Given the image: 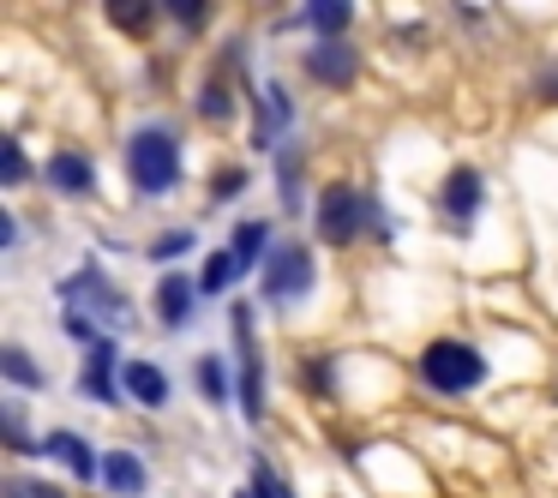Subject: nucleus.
Instances as JSON below:
<instances>
[{
    "label": "nucleus",
    "instance_id": "f257e3e1",
    "mask_svg": "<svg viewBox=\"0 0 558 498\" xmlns=\"http://www.w3.org/2000/svg\"><path fill=\"white\" fill-rule=\"evenodd\" d=\"M361 229H373L378 241H390V222H378V210L366 205L361 186L330 181V186H325V198H318V234H325L330 246H349Z\"/></svg>",
    "mask_w": 558,
    "mask_h": 498
},
{
    "label": "nucleus",
    "instance_id": "f03ea898",
    "mask_svg": "<svg viewBox=\"0 0 558 498\" xmlns=\"http://www.w3.org/2000/svg\"><path fill=\"white\" fill-rule=\"evenodd\" d=\"M126 169H133L138 193H150V198L174 193V181H181V145H174V133H162V126L133 133V145H126Z\"/></svg>",
    "mask_w": 558,
    "mask_h": 498
},
{
    "label": "nucleus",
    "instance_id": "7ed1b4c3",
    "mask_svg": "<svg viewBox=\"0 0 558 498\" xmlns=\"http://www.w3.org/2000/svg\"><path fill=\"white\" fill-rule=\"evenodd\" d=\"M421 378L433 390H450V397H462V390H474L486 378V361L469 349V342H457V337H438V342H426L421 349Z\"/></svg>",
    "mask_w": 558,
    "mask_h": 498
},
{
    "label": "nucleus",
    "instance_id": "20e7f679",
    "mask_svg": "<svg viewBox=\"0 0 558 498\" xmlns=\"http://www.w3.org/2000/svg\"><path fill=\"white\" fill-rule=\"evenodd\" d=\"M313 289V253H306V246H277V253H270V270H265V294L277 306H289V301H301V294Z\"/></svg>",
    "mask_w": 558,
    "mask_h": 498
},
{
    "label": "nucleus",
    "instance_id": "39448f33",
    "mask_svg": "<svg viewBox=\"0 0 558 498\" xmlns=\"http://www.w3.org/2000/svg\"><path fill=\"white\" fill-rule=\"evenodd\" d=\"M229 330H234V354H241V402H246V414H265V373H258V342H253V318H246V306L229 318Z\"/></svg>",
    "mask_w": 558,
    "mask_h": 498
},
{
    "label": "nucleus",
    "instance_id": "423d86ee",
    "mask_svg": "<svg viewBox=\"0 0 558 498\" xmlns=\"http://www.w3.org/2000/svg\"><path fill=\"white\" fill-rule=\"evenodd\" d=\"M306 73L318 78V85H354V73H361V61H354V49L342 37H325L313 54H306Z\"/></svg>",
    "mask_w": 558,
    "mask_h": 498
},
{
    "label": "nucleus",
    "instance_id": "0eeeda50",
    "mask_svg": "<svg viewBox=\"0 0 558 498\" xmlns=\"http://www.w3.org/2000/svg\"><path fill=\"white\" fill-rule=\"evenodd\" d=\"M481 198H486V181H481L474 169H457V174L445 181V210H450L457 222H469L474 210H481Z\"/></svg>",
    "mask_w": 558,
    "mask_h": 498
},
{
    "label": "nucleus",
    "instance_id": "6e6552de",
    "mask_svg": "<svg viewBox=\"0 0 558 498\" xmlns=\"http://www.w3.org/2000/svg\"><path fill=\"white\" fill-rule=\"evenodd\" d=\"M102 486H109V493H121V498L145 493V469H138L133 450H109V457H102Z\"/></svg>",
    "mask_w": 558,
    "mask_h": 498
},
{
    "label": "nucleus",
    "instance_id": "1a4fd4ad",
    "mask_svg": "<svg viewBox=\"0 0 558 498\" xmlns=\"http://www.w3.org/2000/svg\"><path fill=\"white\" fill-rule=\"evenodd\" d=\"M90 157H78V150H61V157L49 162V186L54 193H66V198H78V193H90Z\"/></svg>",
    "mask_w": 558,
    "mask_h": 498
},
{
    "label": "nucleus",
    "instance_id": "9d476101",
    "mask_svg": "<svg viewBox=\"0 0 558 498\" xmlns=\"http://www.w3.org/2000/svg\"><path fill=\"white\" fill-rule=\"evenodd\" d=\"M43 450H49V457H61V462H66V469H73V474H78V481H102V462H97V457H90V450H85V445H78V438H73V433H49V445H43Z\"/></svg>",
    "mask_w": 558,
    "mask_h": 498
},
{
    "label": "nucleus",
    "instance_id": "9b49d317",
    "mask_svg": "<svg viewBox=\"0 0 558 498\" xmlns=\"http://www.w3.org/2000/svg\"><path fill=\"white\" fill-rule=\"evenodd\" d=\"M102 13H109L114 31H126V37H145L150 19H157V0H102Z\"/></svg>",
    "mask_w": 558,
    "mask_h": 498
},
{
    "label": "nucleus",
    "instance_id": "f8f14e48",
    "mask_svg": "<svg viewBox=\"0 0 558 498\" xmlns=\"http://www.w3.org/2000/svg\"><path fill=\"white\" fill-rule=\"evenodd\" d=\"M126 390H133L138 402H150V409H157V402H169V378H162V366H150V361L126 366Z\"/></svg>",
    "mask_w": 558,
    "mask_h": 498
},
{
    "label": "nucleus",
    "instance_id": "ddd939ff",
    "mask_svg": "<svg viewBox=\"0 0 558 498\" xmlns=\"http://www.w3.org/2000/svg\"><path fill=\"white\" fill-rule=\"evenodd\" d=\"M306 13H313V25L325 31V37H342L354 19V0H306Z\"/></svg>",
    "mask_w": 558,
    "mask_h": 498
},
{
    "label": "nucleus",
    "instance_id": "4468645a",
    "mask_svg": "<svg viewBox=\"0 0 558 498\" xmlns=\"http://www.w3.org/2000/svg\"><path fill=\"white\" fill-rule=\"evenodd\" d=\"M186 301H193V282H186V277H162V289H157L162 325H181V318H186Z\"/></svg>",
    "mask_w": 558,
    "mask_h": 498
},
{
    "label": "nucleus",
    "instance_id": "2eb2a0df",
    "mask_svg": "<svg viewBox=\"0 0 558 498\" xmlns=\"http://www.w3.org/2000/svg\"><path fill=\"white\" fill-rule=\"evenodd\" d=\"M85 397H102V402L114 397V378H109V342H97V354H90V366H85Z\"/></svg>",
    "mask_w": 558,
    "mask_h": 498
},
{
    "label": "nucleus",
    "instance_id": "dca6fc26",
    "mask_svg": "<svg viewBox=\"0 0 558 498\" xmlns=\"http://www.w3.org/2000/svg\"><path fill=\"white\" fill-rule=\"evenodd\" d=\"M258 246H265V222H241V229H234V241H229V253L241 258V270H246L258 258Z\"/></svg>",
    "mask_w": 558,
    "mask_h": 498
},
{
    "label": "nucleus",
    "instance_id": "f3484780",
    "mask_svg": "<svg viewBox=\"0 0 558 498\" xmlns=\"http://www.w3.org/2000/svg\"><path fill=\"white\" fill-rule=\"evenodd\" d=\"M234 270H241V258H234V253H217V258L205 265V294H222V289L234 282Z\"/></svg>",
    "mask_w": 558,
    "mask_h": 498
},
{
    "label": "nucleus",
    "instance_id": "a211bd4d",
    "mask_svg": "<svg viewBox=\"0 0 558 498\" xmlns=\"http://www.w3.org/2000/svg\"><path fill=\"white\" fill-rule=\"evenodd\" d=\"M7 498H66V493L49 486V481H25V474H13V481H7Z\"/></svg>",
    "mask_w": 558,
    "mask_h": 498
},
{
    "label": "nucleus",
    "instance_id": "6ab92c4d",
    "mask_svg": "<svg viewBox=\"0 0 558 498\" xmlns=\"http://www.w3.org/2000/svg\"><path fill=\"white\" fill-rule=\"evenodd\" d=\"M0 366H7V378H13V385H37V366H31L25 349H7V354H0Z\"/></svg>",
    "mask_w": 558,
    "mask_h": 498
},
{
    "label": "nucleus",
    "instance_id": "aec40b11",
    "mask_svg": "<svg viewBox=\"0 0 558 498\" xmlns=\"http://www.w3.org/2000/svg\"><path fill=\"white\" fill-rule=\"evenodd\" d=\"M162 7H169V13L181 19L186 31H193V25H205V13H210V0H162Z\"/></svg>",
    "mask_w": 558,
    "mask_h": 498
},
{
    "label": "nucleus",
    "instance_id": "412c9836",
    "mask_svg": "<svg viewBox=\"0 0 558 498\" xmlns=\"http://www.w3.org/2000/svg\"><path fill=\"white\" fill-rule=\"evenodd\" d=\"M198 385H205V397H210V402L229 397V385H222V361H198Z\"/></svg>",
    "mask_w": 558,
    "mask_h": 498
},
{
    "label": "nucleus",
    "instance_id": "4be33fe9",
    "mask_svg": "<svg viewBox=\"0 0 558 498\" xmlns=\"http://www.w3.org/2000/svg\"><path fill=\"white\" fill-rule=\"evenodd\" d=\"M253 493H258V498H294V493H289V486H282V481H277V474H270V469H265V462H258V469H253Z\"/></svg>",
    "mask_w": 558,
    "mask_h": 498
},
{
    "label": "nucleus",
    "instance_id": "5701e85b",
    "mask_svg": "<svg viewBox=\"0 0 558 498\" xmlns=\"http://www.w3.org/2000/svg\"><path fill=\"white\" fill-rule=\"evenodd\" d=\"M7 186H25V150H19V138H7Z\"/></svg>",
    "mask_w": 558,
    "mask_h": 498
},
{
    "label": "nucleus",
    "instance_id": "b1692460",
    "mask_svg": "<svg viewBox=\"0 0 558 498\" xmlns=\"http://www.w3.org/2000/svg\"><path fill=\"white\" fill-rule=\"evenodd\" d=\"M241 186H246V174H241V169H222V174H217V198H234Z\"/></svg>",
    "mask_w": 558,
    "mask_h": 498
},
{
    "label": "nucleus",
    "instance_id": "393cba45",
    "mask_svg": "<svg viewBox=\"0 0 558 498\" xmlns=\"http://www.w3.org/2000/svg\"><path fill=\"white\" fill-rule=\"evenodd\" d=\"M205 114H229V90H222V85L205 90Z\"/></svg>",
    "mask_w": 558,
    "mask_h": 498
},
{
    "label": "nucleus",
    "instance_id": "a878e982",
    "mask_svg": "<svg viewBox=\"0 0 558 498\" xmlns=\"http://www.w3.org/2000/svg\"><path fill=\"white\" fill-rule=\"evenodd\" d=\"M186 241H193V234H162V241H157V258H174Z\"/></svg>",
    "mask_w": 558,
    "mask_h": 498
},
{
    "label": "nucleus",
    "instance_id": "bb28decb",
    "mask_svg": "<svg viewBox=\"0 0 558 498\" xmlns=\"http://www.w3.org/2000/svg\"><path fill=\"white\" fill-rule=\"evenodd\" d=\"M241 498H258V493H253V486H246V493H241Z\"/></svg>",
    "mask_w": 558,
    "mask_h": 498
}]
</instances>
